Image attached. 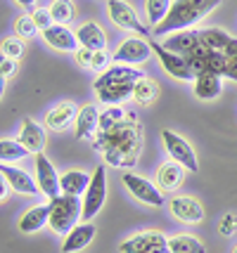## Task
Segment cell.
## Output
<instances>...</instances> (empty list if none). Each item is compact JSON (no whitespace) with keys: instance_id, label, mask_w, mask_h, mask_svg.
Segmentation results:
<instances>
[{"instance_id":"4316f807","label":"cell","mask_w":237,"mask_h":253,"mask_svg":"<svg viewBox=\"0 0 237 253\" xmlns=\"http://www.w3.org/2000/svg\"><path fill=\"white\" fill-rule=\"evenodd\" d=\"M169 249L171 253H206V246L197 237H192V234H176V237H171Z\"/></svg>"},{"instance_id":"ab89813d","label":"cell","mask_w":237,"mask_h":253,"mask_svg":"<svg viewBox=\"0 0 237 253\" xmlns=\"http://www.w3.org/2000/svg\"><path fill=\"white\" fill-rule=\"evenodd\" d=\"M7 192H10V185H7V180L0 175V201L2 199H7Z\"/></svg>"},{"instance_id":"5bb4252c","label":"cell","mask_w":237,"mask_h":253,"mask_svg":"<svg viewBox=\"0 0 237 253\" xmlns=\"http://www.w3.org/2000/svg\"><path fill=\"white\" fill-rule=\"evenodd\" d=\"M169 211L176 220L185 222V225H197L204 220V206L199 204V199L190 197V194H178L171 197Z\"/></svg>"},{"instance_id":"7a4b0ae2","label":"cell","mask_w":237,"mask_h":253,"mask_svg":"<svg viewBox=\"0 0 237 253\" xmlns=\"http://www.w3.org/2000/svg\"><path fill=\"white\" fill-rule=\"evenodd\" d=\"M93 149L104 156L114 168H133L142 149V128L136 111H126V119L107 130H97L93 137Z\"/></svg>"},{"instance_id":"1f68e13d","label":"cell","mask_w":237,"mask_h":253,"mask_svg":"<svg viewBox=\"0 0 237 253\" xmlns=\"http://www.w3.org/2000/svg\"><path fill=\"white\" fill-rule=\"evenodd\" d=\"M12 29H14V36L17 38H34L36 33H38V26L34 24V19H31V14H19L17 19H14V24H12Z\"/></svg>"},{"instance_id":"f1b7e54d","label":"cell","mask_w":237,"mask_h":253,"mask_svg":"<svg viewBox=\"0 0 237 253\" xmlns=\"http://www.w3.org/2000/svg\"><path fill=\"white\" fill-rule=\"evenodd\" d=\"M26 156H29V152L19 140H7V137L0 140V164H12V161H19Z\"/></svg>"},{"instance_id":"e0dca14e","label":"cell","mask_w":237,"mask_h":253,"mask_svg":"<svg viewBox=\"0 0 237 253\" xmlns=\"http://www.w3.org/2000/svg\"><path fill=\"white\" fill-rule=\"evenodd\" d=\"M100 130V109L95 104H86L79 109L76 123H74V132L79 140H91Z\"/></svg>"},{"instance_id":"4dcf8cb0","label":"cell","mask_w":237,"mask_h":253,"mask_svg":"<svg viewBox=\"0 0 237 253\" xmlns=\"http://www.w3.org/2000/svg\"><path fill=\"white\" fill-rule=\"evenodd\" d=\"M47 10H50V17H52L55 24L67 26V24L74 19V2H71V0H52Z\"/></svg>"},{"instance_id":"7402d4cb","label":"cell","mask_w":237,"mask_h":253,"mask_svg":"<svg viewBox=\"0 0 237 253\" xmlns=\"http://www.w3.org/2000/svg\"><path fill=\"white\" fill-rule=\"evenodd\" d=\"M93 237H95V225H93V222L76 225V227L69 232V234H64V242H62V253L83 251V249L93 242Z\"/></svg>"},{"instance_id":"cb8c5ba5","label":"cell","mask_w":237,"mask_h":253,"mask_svg":"<svg viewBox=\"0 0 237 253\" xmlns=\"http://www.w3.org/2000/svg\"><path fill=\"white\" fill-rule=\"evenodd\" d=\"M192 90H194V97L199 99H216L221 92H223V78L216 76V74H209V71H204V74H197L194 81H192Z\"/></svg>"},{"instance_id":"277c9868","label":"cell","mask_w":237,"mask_h":253,"mask_svg":"<svg viewBox=\"0 0 237 253\" xmlns=\"http://www.w3.org/2000/svg\"><path fill=\"white\" fill-rule=\"evenodd\" d=\"M223 0H173L166 19L154 26V36H171L178 31H188L190 26L202 22L209 12H214Z\"/></svg>"},{"instance_id":"836d02e7","label":"cell","mask_w":237,"mask_h":253,"mask_svg":"<svg viewBox=\"0 0 237 253\" xmlns=\"http://www.w3.org/2000/svg\"><path fill=\"white\" fill-rule=\"evenodd\" d=\"M0 55L10 57V59H19L24 55V41L22 38H17V36H10V38H5L2 45H0Z\"/></svg>"},{"instance_id":"30bf717a","label":"cell","mask_w":237,"mask_h":253,"mask_svg":"<svg viewBox=\"0 0 237 253\" xmlns=\"http://www.w3.org/2000/svg\"><path fill=\"white\" fill-rule=\"evenodd\" d=\"M107 17L124 31H133L136 36H142V38L149 36V29L140 22L133 5H128L126 0H107Z\"/></svg>"},{"instance_id":"d6a6232c","label":"cell","mask_w":237,"mask_h":253,"mask_svg":"<svg viewBox=\"0 0 237 253\" xmlns=\"http://www.w3.org/2000/svg\"><path fill=\"white\" fill-rule=\"evenodd\" d=\"M124 119H126V111L119 104H112V107H107L104 111H100V130H107V128L116 126V123L124 121Z\"/></svg>"},{"instance_id":"8d00e7d4","label":"cell","mask_w":237,"mask_h":253,"mask_svg":"<svg viewBox=\"0 0 237 253\" xmlns=\"http://www.w3.org/2000/svg\"><path fill=\"white\" fill-rule=\"evenodd\" d=\"M109 62H112L109 52H107V50H97V52H95V57H93V66H91V69H95V71L104 74V71L109 69Z\"/></svg>"},{"instance_id":"3957f363","label":"cell","mask_w":237,"mask_h":253,"mask_svg":"<svg viewBox=\"0 0 237 253\" xmlns=\"http://www.w3.org/2000/svg\"><path fill=\"white\" fill-rule=\"evenodd\" d=\"M142 76L145 74L140 69H136V66L114 64L104 74H100V78L93 83V90H95L100 102L112 107V104H119L124 99L133 97V88H136V83Z\"/></svg>"},{"instance_id":"e575fe53","label":"cell","mask_w":237,"mask_h":253,"mask_svg":"<svg viewBox=\"0 0 237 253\" xmlns=\"http://www.w3.org/2000/svg\"><path fill=\"white\" fill-rule=\"evenodd\" d=\"M218 234H223V237L237 234V215L235 213H226V215L218 220Z\"/></svg>"},{"instance_id":"83f0119b","label":"cell","mask_w":237,"mask_h":253,"mask_svg":"<svg viewBox=\"0 0 237 253\" xmlns=\"http://www.w3.org/2000/svg\"><path fill=\"white\" fill-rule=\"evenodd\" d=\"M159 95V85H157V81H152V78H147L142 76L140 81L136 83V88H133V99H136L138 104H152L154 99H157Z\"/></svg>"},{"instance_id":"d4e9b609","label":"cell","mask_w":237,"mask_h":253,"mask_svg":"<svg viewBox=\"0 0 237 253\" xmlns=\"http://www.w3.org/2000/svg\"><path fill=\"white\" fill-rule=\"evenodd\" d=\"M88 185H91V175L86 170H79V168H71V170L59 175V187H62V194H67V197L86 194Z\"/></svg>"},{"instance_id":"4fadbf2b","label":"cell","mask_w":237,"mask_h":253,"mask_svg":"<svg viewBox=\"0 0 237 253\" xmlns=\"http://www.w3.org/2000/svg\"><path fill=\"white\" fill-rule=\"evenodd\" d=\"M36 159V182H38V189L46 194L47 199H57L62 197V187H59V175H57L55 166L50 164L43 152L41 154H34Z\"/></svg>"},{"instance_id":"ffe728a7","label":"cell","mask_w":237,"mask_h":253,"mask_svg":"<svg viewBox=\"0 0 237 253\" xmlns=\"http://www.w3.org/2000/svg\"><path fill=\"white\" fill-rule=\"evenodd\" d=\"M157 187L164 189V192H173V189H178L183 185V180H185V168L181 164H176L173 159L169 161H164V164L157 168Z\"/></svg>"},{"instance_id":"9c48e42d","label":"cell","mask_w":237,"mask_h":253,"mask_svg":"<svg viewBox=\"0 0 237 253\" xmlns=\"http://www.w3.org/2000/svg\"><path fill=\"white\" fill-rule=\"evenodd\" d=\"M121 182H124V187L128 189L140 204L154 206V209H159V206L166 204V199L161 194V189L157 187V182H152V180H147V177L136 175V173H124Z\"/></svg>"},{"instance_id":"8fae6325","label":"cell","mask_w":237,"mask_h":253,"mask_svg":"<svg viewBox=\"0 0 237 253\" xmlns=\"http://www.w3.org/2000/svg\"><path fill=\"white\" fill-rule=\"evenodd\" d=\"M149 47H152V52L157 55L159 64H161V69L169 74L171 78H176V81H194V71H192V66L188 64V59L181 55H176V52H171V50H166L161 43H157V41H152L149 43Z\"/></svg>"},{"instance_id":"d590c367","label":"cell","mask_w":237,"mask_h":253,"mask_svg":"<svg viewBox=\"0 0 237 253\" xmlns=\"http://www.w3.org/2000/svg\"><path fill=\"white\" fill-rule=\"evenodd\" d=\"M31 19H34V24L38 26V31H46V29H50L52 26V17H50V10H43V7H38V10L31 12Z\"/></svg>"},{"instance_id":"ba28073f","label":"cell","mask_w":237,"mask_h":253,"mask_svg":"<svg viewBox=\"0 0 237 253\" xmlns=\"http://www.w3.org/2000/svg\"><path fill=\"white\" fill-rule=\"evenodd\" d=\"M161 142H164V149L169 152V156L176 161V164H181L185 170H190V173H197L199 170V161H197V154H194V149H192V144L181 137L178 132L169 130V128H164L161 130Z\"/></svg>"},{"instance_id":"44dd1931","label":"cell","mask_w":237,"mask_h":253,"mask_svg":"<svg viewBox=\"0 0 237 253\" xmlns=\"http://www.w3.org/2000/svg\"><path fill=\"white\" fill-rule=\"evenodd\" d=\"M161 45H164L166 50H171V52H176V55L188 57V55H192V52L197 50V45H199V31L188 29V31L171 33Z\"/></svg>"},{"instance_id":"d6986e66","label":"cell","mask_w":237,"mask_h":253,"mask_svg":"<svg viewBox=\"0 0 237 253\" xmlns=\"http://www.w3.org/2000/svg\"><path fill=\"white\" fill-rule=\"evenodd\" d=\"M76 116H79L76 104L74 102H62V104H57V107L47 111L43 121H46V128H50V130H64L71 123H76Z\"/></svg>"},{"instance_id":"5b68a950","label":"cell","mask_w":237,"mask_h":253,"mask_svg":"<svg viewBox=\"0 0 237 253\" xmlns=\"http://www.w3.org/2000/svg\"><path fill=\"white\" fill-rule=\"evenodd\" d=\"M50 218H47V225L55 234H69L74 230L79 220L83 218V201L79 197H62L50 199Z\"/></svg>"},{"instance_id":"8992f818","label":"cell","mask_w":237,"mask_h":253,"mask_svg":"<svg viewBox=\"0 0 237 253\" xmlns=\"http://www.w3.org/2000/svg\"><path fill=\"white\" fill-rule=\"evenodd\" d=\"M104 199H107V168L97 166L91 173V185H88L86 194L81 199L83 201V218L81 220L91 222L104 206Z\"/></svg>"},{"instance_id":"6da1fadb","label":"cell","mask_w":237,"mask_h":253,"mask_svg":"<svg viewBox=\"0 0 237 253\" xmlns=\"http://www.w3.org/2000/svg\"><path fill=\"white\" fill-rule=\"evenodd\" d=\"M194 74H216L237 83V38L218 26L199 29V45L185 57Z\"/></svg>"},{"instance_id":"9a60e30c","label":"cell","mask_w":237,"mask_h":253,"mask_svg":"<svg viewBox=\"0 0 237 253\" xmlns=\"http://www.w3.org/2000/svg\"><path fill=\"white\" fill-rule=\"evenodd\" d=\"M41 36H43V41H46L52 50H57V52H76L81 47L76 33L69 31L67 26H62V24H52L50 29L41 31Z\"/></svg>"},{"instance_id":"7bdbcfd3","label":"cell","mask_w":237,"mask_h":253,"mask_svg":"<svg viewBox=\"0 0 237 253\" xmlns=\"http://www.w3.org/2000/svg\"><path fill=\"white\" fill-rule=\"evenodd\" d=\"M233 253H237V246H235V249H233Z\"/></svg>"},{"instance_id":"484cf974","label":"cell","mask_w":237,"mask_h":253,"mask_svg":"<svg viewBox=\"0 0 237 253\" xmlns=\"http://www.w3.org/2000/svg\"><path fill=\"white\" fill-rule=\"evenodd\" d=\"M47 218H50V204L31 206V209L19 218V232H22V234H34V232L43 230L47 225Z\"/></svg>"},{"instance_id":"7c38bea8","label":"cell","mask_w":237,"mask_h":253,"mask_svg":"<svg viewBox=\"0 0 237 253\" xmlns=\"http://www.w3.org/2000/svg\"><path fill=\"white\" fill-rule=\"evenodd\" d=\"M152 57V47L142 36H128L126 41H121L119 50L114 52L112 62L114 64H142Z\"/></svg>"},{"instance_id":"52a82bcc","label":"cell","mask_w":237,"mask_h":253,"mask_svg":"<svg viewBox=\"0 0 237 253\" xmlns=\"http://www.w3.org/2000/svg\"><path fill=\"white\" fill-rule=\"evenodd\" d=\"M121 253H171L166 234L159 230H145L119 244Z\"/></svg>"},{"instance_id":"603a6c76","label":"cell","mask_w":237,"mask_h":253,"mask_svg":"<svg viewBox=\"0 0 237 253\" xmlns=\"http://www.w3.org/2000/svg\"><path fill=\"white\" fill-rule=\"evenodd\" d=\"M76 38H79L81 47H88L93 52L104 50L107 47V33L102 31V26L97 22H86L76 29Z\"/></svg>"},{"instance_id":"2e32d148","label":"cell","mask_w":237,"mask_h":253,"mask_svg":"<svg viewBox=\"0 0 237 253\" xmlns=\"http://www.w3.org/2000/svg\"><path fill=\"white\" fill-rule=\"evenodd\" d=\"M0 175L7 180L10 189L19 192V194H29V197H31V194H38V192H41L36 177H31L24 168H17V166H10V164H0Z\"/></svg>"},{"instance_id":"b9f144b4","label":"cell","mask_w":237,"mask_h":253,"mask_svg":"<svg viewBox=\"0 0 237 253\" xmlns=\"http://www.w3.org/2000/svg\"><path fill=\"white\" fill-rule=\"evenodd\" d=\"M2 95H5V76L0 74V99H2Z\"/></svg>"},{"instance_id":"f546056e","label":"cell","mask_w":237,"mask_h":253,"mask_svg":"<svg viewBox=\"0 0 237 253\" xmlns=\"http://www.w3.org/2000/svg\"><path fill=\"white\" fill-rule=\"evenodd\" d=\"M171 2L173 0H145L147 22L152 24V26H159V24L166 19V14L171 10Z\"/></svg>"},{"instance_id":"74e56055","label":"cell","mask_w":237,"mask_h":253,"mask_svg":"<svg viewBox=\"0 0 237 253\" xmlns=\"http://www.w3.org/2000/svg\"><path fill=\"white\" fill-rule=\"evenodd\" d=\"M74 55H76V64L79 66H83V69H91L93 66V57H95L93 50H88V47H79Z\"/></svg>"},{"instance_id":"ac0fdd59","label":"cell","mask_w":237,"mask_h":253,"mask_svg":"<svg viewBox=\"0 0 237 253\" xmlns=\"http://www.w3.org/2000/svg\"><path fill=\"white\" fill-rule=\"evenodd\" d=\"M19 142L26 147L29 154H41L46 147V128L38 126L34 119H24L19 130Z\"/></svg>"},{"instance_id":"60d3db41","label":"cell","mask_w":237,"mask_h":253,"mask_svg":"<svg viewBox=\"0 0 237 253\" xmlns=\"http://www.w3.org/2000/svg\"><path fill=\"white\" fill-rule=\"evenodd\" d=\"M17 2H19L22 7H31V5H36L38 0H17Z\"/></svg>"},{"instance_id":"f35d334b","label":"cell","mask_w":237,"mask_h":253,"mask_svg":"<svg viewBox=\"0 0 237 253\" xmlns=\"http://www.w3.org/2000/svg\"><path fill=\"white\" fill-rule=\"evenodd\" d=\"M14 71H17V62H14V59H10V57L0 55V74L7 78V76H12Z\"/></svg>"}]
</instances>
